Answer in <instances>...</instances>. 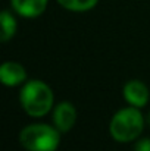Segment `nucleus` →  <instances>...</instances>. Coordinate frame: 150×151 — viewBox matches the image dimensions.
Segmentation results:
<instances>
[{
    "mask_svg": "<svg viewBox=\"0 0 150 151\" xmlns=\"http://www.w3.org/2000/svg\"><path fill=\"white\" fill-rule=\"evenodd\" d=\"M19 101L22 109L33 117H41L47 114L53 107V91L49 85L40 79L28 81L21 93Z\"/></svg>",
    "mask_w": 150,
    "mask_h": 151,
    "instance_id": "1",
    "label": "nucleus"
},
{
    "mask_svg": "<svg viewBox=\"0 0 150 151\" xmlns=\"http://www.w3.org/2000/svg\"><path fill=\"white\" fill-rule=\"evenodd\" d=\"M144 129V117L138 107H125L116 111L110 120L109 131L115 141L130 142L137 139Z\"/></svg>",
    "mask_w": 150,
    "mask_h": 151,
    "instance_id": "2",
    "label": "nucleus"
},
{
    "mask_svg": "<svg viewBox=\"0 0 150 151\" xmlns=\"http://www.w3.org/2000/svg\"><path fill=\"white\" fill-rule=\"evenodd\" d=\"M59 132L47 123H31L19 132V142L27 151H56L60 144Z\"/></svg>",
    "mask_w": 150,
    "mask_h": 151,
    "instance_id": "3",
    "label": "nucleus"
},
{
    "mask_svg": "<svg viewBox=\"0 0 150 151\" xmlns=\"http://www.w3.org/2000/svg\"><path fill=\"white\" fill-rule=\"evenodd\" d=\"M150 93L144 82L133 79L124 85V99L133 107H144L149 101Z\"/></svg>",
    "mask_w": 150,
    "mask_h": 151,
    "instance_id": "4",
    "label": "nucleus"
},
{
    "mask_svg": "<svg viewBox=\"0 0 150 151\" xmlns=\"http://www.w3.org/2000/svg\"><path fill=\"white\" fill-rule=\"evenodd\" d=\"M77 120V110L69 101L59 103L53 110V123L60 132H68L72 129Z\"/></svg>",
    "mask_w": 150,
    "mask_h": 151,
    "instance_id": "5",
    "label": "nucleus"
},
{
    "mask_svg": "<svg viewBox=\"0 0 150 151\" xmlns=\"http://www.w3.org/2000/svg\"><path fill=\"white\" fill-rule=\"evenodd\" d=\"M27 79L25 68L18 62H4L0 66V81L7 87H16Z\"/></svg>",
    "mask_w": 150,
    "mask_h": 151,
    "instance_id": "6",
    "label": "nucleus"
},
{
    "mask_svg": "<svg viewBox=\"0 0 150 151\" xmlns=\"http://www.w3.org/2000/svg\"><path fill=\"white\" fill-rule=\"evenodd\" d=\"M49 0H10L12 9L24 18H37L40 16L46 7Z\"/></svg>",
    "mask_w": 150,
    "mask_h": 151,
    "instance_id": "7",
    "label": "nucleus"
},
{
    "mask_svg": "<svg viewBox=\"0 0 150 151\" xmlns=\"http://www.w3.org/2000/svg\"><path fill=\"white\" fill-rule=\"evenodd\" d=\"M0 24H1L0 40H1V43H7L16 32V28H18L16 19L9 10H3L0 13Z\"/></svg>",
    "mask_w": 150,
    "mask_h": 151,
    "instance_id": "8",
    "label": "nucleus"
},
{
    "mask_svg": "<svg viewBox=\"0 0 150 151\" xmlns=\"http://www.w3.org/2000/svg\"><path fill=\"white\" fill-rule=\"evenodd\" d=\"M63 9L71 12H87L91 10L99 0H56Z\"/></svg>",
    "mask_w": 150,
    "mask_h": 151,
    "instance_id": "9",
    "label": "nucleus"
},
{
    "mask_svg": "<svg viewBox=\"0 0 150 151\" xmlns=\"http://www.w3.org/2000/svg\"><path fill=\"white\" fill-rule=\"evenodd\" d=\"M134 151H150V138H143L137 141Z\"/></svg>",
    "mask_w": 150,
    "mask_h": 151,
    "instance_id": "10",
    "label": "nucleus"
},
{
    "mask_svg": "<svg viewBox=\"0 0 150 151\" xmlns=\"http://www.w3.org/2000/svg\"><path fill=\"white\" fill-rule=\"evenodd\" d=\"M146 122H147V123L150 125V111L147 113V116H146Z\"/></svg>",
    "mask_w": 150,
    "mask_h": 151,
    "instance_id": "11",
    "label": "nucleus"
}]
</instances>
